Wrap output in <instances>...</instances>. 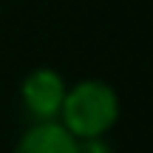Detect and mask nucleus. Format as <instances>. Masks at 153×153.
Here are the masks:
<instances>
[{
    "label": "nucleus",
    "instance_id": "1",
    "mask_svg": "<svg viewBox=\"0 0 153 153\" xmlns=\"http://www.w3.org/2000/svg\"><path fill=\"white\" fill-rule=\"evenodd\" d=\"M119 94L102 79H82L65 91L60 108V125L74 139L108 136V131L119 122Z\"/></svg>",
    "mask_w": 153,
    "mask_h": 153
},
{
    "label": "nucleus",
    "instance_id": "2",
    "mask_svg": "<svg viewBox=\"0 0 153 153\" xmlns=\"http://www.w3.org/2000/svg\"><path fill=\"white\" fill-rule=\"evenodd\" d=\"M65 91V79L54 68H34L20 85V99L34 122H48L60 116Z\"/></svg>",
    "mask_w": 153,
    "mask_h": 153
},
{
    "label": "nucleus",
    "instance_id": "3",
    "mask_svg": "<svg viewBox=\"0 0 153 153\" xmlns=\"http://www.w3.org/2000/svg\"><path fill=\"white\" fill-rule=\"evenodd\" d=\"M14 153H76V139L60 125V119L34 122L17 139Z\"/></svg>",
    "mask_w": 153,
    "mask_h": 153
},
{
    "label": "nucleus",
    "instance_id": "4",
    "mask_svg": "<svg viewBox=\"0 0 153 153\" xmlns=\"http://www.w3.org/2000/svg\"><path fill=\"white\" fill-rule=\"evenodd\" d=\"M76 153H114L105 136H91V139H76Z\"/></svg>",
    "mask_w": 153,
    "mask_h": 153
}]
</instances>
